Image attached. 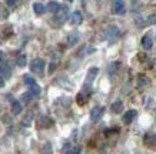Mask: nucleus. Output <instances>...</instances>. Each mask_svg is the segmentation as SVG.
Wrapping results in <instances>:
<instances>
[{"mask_svg":"<svg viewBox=\"0 0 156 154\" xmlns=\"http://www.w3.org/2000/svg\"><path fill=\"white\" fill-rule=\"evenodd\" d=\"M53 19H55V22H56L57 24H63L67 19H70V17H69V9H67L66 6H62L60 10L55 14Z\"/></svg>","mask_w":156,"mask_h":154,"instance_id":"f257e3e1","label":"nucleus"},{"mask_svg":"<svg viewBox=\"0 0 156 154\" xmlns=\"http://www.w3.org/2000/svg\"><path fill=\"white\" fill-rule=\"evenodd\" d=\"M30 70L36 73V74H43V71H44V60L42 59H34L32 60L30 63Z\"/></svg>","mask_w":156,"mask_h":154,"instance_id":"f03ea898","label":"nucleus"},{"mask_svg":"<svg viewBox=\"0 0 156 154\" xmlns=\"http://www.w3.org/2000/svg\"><path fill=\"white\" fill-rule=\"evenodd\" d=\"M125 12H126V7H125L123 2H120V0L112 2V13L113 14H123Z\"/></svg>","mask_w":156,"mask_h":154,"instance_id":"7ed1b4c3","label":"nucleus"},{"mask_svg":"<svg viewBox=\"0 0 156 154\" xmlns=\"http://www.w3.org/2000/svg\"><path fill=\"white\" fill-rule=\"evenodd\" d=\"M103 110L105 108L100 107V106L92 108V111H90V118H92V121H98L100 117H102V114H103Z\"/></svg>","mask_w":156,"mask_h":154,"instance_id":"20e7f679","label":"nucleus"},{"mask_svg":"<svg viewBox=\"0 0 156 154\" xmlns=\"http://www.w3.org/2000/svg\"><path fill=\"white\" fill-rule=\"evenodd\" d=\"M70 23L73 24V26H77V24H80L82 22H83V14L80 13V12H73V13L70 14Z\"/></svg>","mask_w":156,"mask_h":154,"instance_id":"39448f33","label":"nucleus"},{"mask_svg":"<svg viewBox=\"0 0 156 154\" xmlns=\"http://www.w3.org/2000/svg\"><path fill=\"white\" fill-rule=\"evenodd\" d=\"M143 141L147 147H155L156 145V135L153 133H146L145 137H143Z\"/></svg>","mask_w":156,"mask_h":154,"instance_id":"423d86ee","label":"nucleus"},{"mask_svg":"<svg viewBox=\"0 0 156 154\" xmlns=\"http://www.w3.org/2000/svg\"><path fill=\"white\" fill-rule=\"evenodd\" d=\"M137 116V111L136 110H128V113H125V116H123V123L125 124H129V123H132Z\"/></svg>","mask_w":156,"mask_h":154,"instance_id":"0eeeda50","label":"nucleus"},{"mask_svg":"<svg viewBox=\"0 0 156 154\" xmlns=\"http://www.w3.org/2000/svg\"><path fill=\"white\" fill-rule=\"evenodd\" d=\"M10 76H12V70H10V67L5 63H2L0 64V77H3L5 80L10 79Z\"/></svg>","mask_w":156,"mask_h":154,"instance_id":"6e6552de","label":"nucleus"},{"mask_svg":"<svg viewBox=\"0 0 156 154\" xmlns=\"http://www.w3.org/2000/svg\"><path fill=\"white\" fill-rule=\"evenodd\" d=\"M63 151H65V154H80V147L73 144H66Z\"/></svg>","mask_w":156,"mask_h":154,"instance_id":"1a4fd4ad","label":"nucleus"},{"mask_svg":"<svg viewBox=\"0 0 156 154\" xmlns=\"http://www.w3.org/2000/svg\"><path fill=\"white\" fill-rule=\"evenodd\" d=\"M105 34H106V37H109V39H116L119 36V29L116 27V26H110V27L106 29Z\"/></svg>","mask_w":156,"mask_h":154,"instance_id":"9d476101","label":"nucleus"},{"mask_svg":"<svg viewBox=\"0 0 156 154\" xmlns=\"http://www.w3.org/2000/svg\"><path fill=\"white\" fill-rule=\"evenodd\" d=\"M79 39H80V34H79V33H70V34H69V36H67V46H75L76 43L79 42Z\"/></svg>","mask_w":156,"mask_h":154,"instance_id":"9b49d317","label":"nucleus"},{"mask_svg":"<svg viewBox=\"0 0 156 154\" xmlns=\"http://www.w3.org/2000/svg\"><path fill=\"white\" fill-rule=\"evenodd\" d=\"M39 127H42V128H46V127H50L53 124V121H52V118H49V117H46V116H42L40 118H39Z\"/></svg>","mask_w":156,"mask_h":154,"instance_id":"f8f14e48","label":"nucleus"},{"mask_svg":"<svg viewBox=\"0 0 156 154\" xmlns=\"http://www.w3.org/2000/svg\"><path fill=\"white\" fill-rule=\"evenodd\" d=\"M152 37H151V34H145L142 37V47L143 49H146V50H151L152 49Z\"/></svg>","mask_w":156,"mask_h":154,"instance_id":"ddd939ff","label":"nucleus"},{"mask_svg":"<svg viewBox=\"0 0 156 154\" xmlns=\"http://www.w3.org/2000/svg\"><path fill=\"white\" fill-rule=\"evenodd\" d=\"M149 84H151V80L147 79L146 76H143V74L139 76V79H137V87L143 89V87H147Z\"/></svg>","mask_w":156,"mask_h":154,"instance_id":"4468645a","label":"nucleus"},{"mask_svg":"<svg viewBox=\"0 0 156 154\" xmlns=\"http://www.w3.org/2000/svg\"><path fill=\"white\" fill-rule=\"evenodd\" d=\"M98 73H99V69H98V67H90L89 71H87V83H92V81L95 80V77L98 76Z\"/></svg>","mask_w":156,"mask_h":154,"instance_id":"2eb2a0df","label":"nucleus"},{"mask_svg":"<svg viewBox=\"0 0 156 154\" xmlns=\"http://www.w3.org/2000/svg\"><path fill=\"white\" fill-rule=\"evenodd\" d=\"M60 7H62V6L59 5L57 2H49V3H48V7H46V9H48V12H52V13H57V12L60 10Z\"/></svg>","mask_w":156,"mask_h":154,"instance_id":"dca6fc26","label":"nucleus"},{"mask_svg":"<svg viewBox=\"0 0 156 154\" xmlns=\"http://www.w3.org/2000/svg\"><path fill=\"white\" fill-rule=\"evenodd\" d=\"M33 10L36 14H43L44 12H46V7H44V5L43 3H40V2H36L33 5Z\"/></svg>","mask_w":156,"mask_h":154,"instance_id":"f3484780","label":"nucleus"},{"mask_svg":"<svg viewBox=\"0 0 156 154\" xmlns=\"http://www.w3.org/2000/svg\"><path fill=\"white\" fill-rule=\"evenodd\" d=\"M40 154H53V147L50 143H44L40 147Z\"/></svg>","mask_w":156,"mask_h":154,"instance_id":"a211bd4d","label":"nucleus"},{"mask_svg":"<svg viewBox=\"0 0 156 154\" xmlns=\"http://www.w3.org/2000/svg\"><path fill=\"white\" fill-rule=\"evenodd\" d=\"M119 67H120V63H119V61H113V63H110V64H109V67H108L109 74L113 76L115 73L119 70Z\"/></svg>","mask_w":156,"mask_h":154,"instance_id":"6ab92c4d","label":"nucleus"},{"mask_svg":"<svg viewBox=\"0 0 156 154\" xmlns=\"http://www.w3.org/2000/svg\"><path fill=\"white\" fill-rule=\"evenodd\" d=\"M22 104H20L19 101H13L12 103V111H13V114L14 116H17V114H20L22 113Z\"/></svg>","mask_w":156,"mask_h":154,"instance_id":"aec40b11","label":"nucleus"},{"mask_svg":"<svg viewBox=\"0 0 156 154\" xmlns=\"http://www.w3.org/2000/svg\"><path fill=\"white\" fill-rule=\"evenodd\" d=\"M110 110L113 113H120L123 110V103L120 101V100H118V101H115L113 104H112V107H110Z\"/></svg>","mask_w":156,"mask_h":154,"instance_id":"412c9836","label":"nucleus"},{"mask_svg":"<svg viewBox=\"0 0 156 154\" xmlns=\"http://www.w3.org/2000/svg\"><path fill=\"white\" fill-rule=\"evenodd\" d=\"M23 80H24V84H27V86H30V87L36 84V80H34L32 76H29V74H24Z\"/></svg>","mask_w":156,"mask_h":154,"instance_id":"4be33fe9","label":"nucleus"},{"mask_svg":"<svg viewBox=\"0 0 156 154\" xmlns=\"http://www.w3.org/2000/svg\"><path fill=\"white\" fill-rule=\"evenodd\" d=\"M76 101H77V104H79V106H83V104H86L87 98H86V96L83 93H79V94H77V97H76Z\"/></svg>","mask_w":156,"mask_h":154,"instance_id":"5701e85b","label":"nucleus"},{"mask_svg":"<svg viewBox=\"0 0 156 154\" xmlns=\"http://www.w3.org/2000/svg\"><path fill=\"white\" fill-rule=\"evenodd\" d=\"M32 97H33V94H32L30 91H29V93L22 94V96H20V100H22V101H23L24 104H27V103L30 101V100H32Z\"/></svg>","mask_w":156,"mask_h":154,"instance_id":"b1692460","label":"nucleus"},{"mask_svg":"<svg viewBox=\"0 0 156 154\" xmlns=\"http://www.w3.org/2000/svg\"><path fill=\"white\" fill-rule=\"evenodd\" d=\"M16 64L19 66V67H23V66L26 64V56H24V54H20V56L16 59Z\"/></svg>","mask_w":156,"mask_h":154,"instance_id":"393cba45","label":"nucleus"},{"mask_svg":"<svg viewBox=\"0 0 156 154\" xmlns=\"http://www.w3.org/2000/svg\"><path fill=\"white\" fill-rule=\"evenodd\" d=\"M40 91H42V89H40V86H39V84H34V86L30 87V93L33 94V96H39Z\"/></svg>","mask_w":156,"mask_h":154,"instance_id":"a878e982","label":"nucleus"},{"mask_svg":"<svg viewBox=\"0 0 156 154\" xmlns=\"http://www.w3.org/2000/svg\"><path fill=\"white\" fill-rule=\"evenodd\" d=\"M147 23L149 24H156V13L151 14V16L147 17Z\"/></svg>","mask_w":156,"mask_h":154,"instance_id":"bb28decb","label":"nucleus"},{"mask_svg":"<svg viewBox=\"0 0 156 154\" xmlns=\"http://www.w3.org/2000/svg\"><path fill=\"white\" fill-rule=\"evenodd\" d=\"M30 123H32V114H27V117L23 120V124H26V126H30Z\"/></svg>","mask_w":156,"mask_h":154,"instance_id":"cd10ccee","label":"nucleus"},{"mask_svg":"<svg viewBox=\"0 0 156 154\" xmlns=\"http://www.w3.org/2000/svg\"><path fill=\"white\" fill-rule=\"evenodd\" d=\"M119 128H109V130L105 131V134L106 135H110V134H113V133H118Z\"/></svg>","mask_w":156,"mask_h":154,"instance_id":"c85d7f7f","label":"nucleus"},{"mask_svg":"<svg viewBox=\"0 0 156 154\" xmlns=\"http://www.w3.org/2000/svg\"><path fill=\"white\" fill-rule=\"evenodd\" d=\"M136 24H137V26H145V20H142V17H137V19H136Z\"/></svg>","mask_w":156,"mask_h":154,"instance_id":"c756f323","label":"nucleus"},{"mask_svg":"<svg viewBox=\"0 0 156 154\" xmlns=\"http://www.w3.org/2000/svg\"><path fill=\"white\" fill-rule=\"evenodd\" d=\"M6 3H7V6H16V2H14V0H7Z\"/></svg>","mask_w":156,"mask_h":154,"instance_id":"7c9ffc66","label":"nucleus"},{"mask_svg":"<svg viewBox=\"0 0 156 154\" xmlns=\"http://www.w3.org/2000/svg\"><path fill=\"white\" fill-rule=\"evenodd\" d=\"M5 56H6V54H5V51H2V50H0V60H3V59H5Z\"/></svg>","mask_w":156,"mask_h":154,"instance_id":"2f4dec72","label":"nucleus"},{"mask_svg":"<svg viewBox=\"0 0 156 154\" xmlns=\"http://www.w3.org/2000/svg\"><path fill=\"white\" fill-rule=\"evenodd\" d=\"M3 86H5V79L0 77V87H3Z\"/></svg>","mask_w":156,"mask_h":154,"instance_id":"473e14b6","label":"nucleus"}]
</instances>
